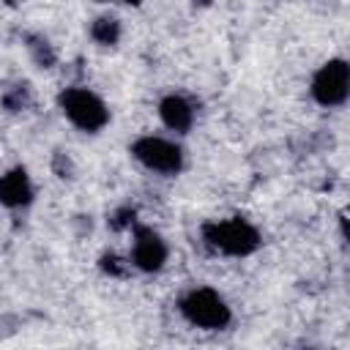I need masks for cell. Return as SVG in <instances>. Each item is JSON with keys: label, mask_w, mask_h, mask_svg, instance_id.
Instances as JSON below:
<instances>
[{"label": "cell", "mask_w": 350, "mask_h": 350, "mask_svg": "<svg viewBox=\"0 0 350 350\" xmlns=\"http://www.w3.org/2000/svg\"><path fill=\"white\" fill-rule=\"evenodd\" d=\"M200 232H202L205 246L213 249L216 254H224V257H249L262 243L260 230L241 216L205 221Z\"/></svg>", "instance_id": "obj_1"}, {"label": "cell", "mask_w": 350, "mask_h": 350, "mask_svg": "<svg viewBox=\"0 0 350 350\" xmlns=\"http://www.w3.org/2000/svg\"><path fill=\"white\" fill-rule=\"evenodd\" d=\"M178 312L183 314V320L189 325L202 328V331H221L232 320V309H230L227 298L219 290L205 287V284L186 290L178 301Z\"/></svg>", "instance_id": "obj_2"}, {"label": "cell", "mask_w": 350, "mask_h": 350, "mask_svg": "<svg viewBox=\"0 0 350 350\" xmlns=\"http://www.w3.org/2000/svg\"><path fill=\"white\" fill-rule=\"evenodd\" d=\"M57 107L63 112V118L85 131V134H98L107 123H109V107L107 101L93 93L90 88H79V85H71V88H63L57 93Z\"/></svg>", "instance_id": "obj_3"}, {"label": "cell", "mask_w": 350, "mask_h": 350, "mask_svg": "<svg viewBox=\"0 0 350 350\" xmlns=\"http://www.w3.org/2000/svg\"><path fill=\"white\" fill-rule=\"evenodd\" d=\"M129 153L148 170L159 175H178L186 164V153L175 139L159 137V134H142L131 142Z\"/></svg>", "instance_id": "obj_4"}, {"label": "cell", "mask_w": 350, "mask_h": 350, "mask_svg": "<svg viewBox=\"0 0 350 350\" xmlns=\"http://www.w3.org/2000/svg\"><path fill=\"white\" fill-rule=\"evenodd\" d=\"M309 93L320 107H342L347 101V93H350V66H347V60H342V57L325 60L314 71Z\"/></svg>", "instance_id": "obj_5"}, {"label": "cell", "mask_w": 350, "mask_h": 350, "mask_svg": "<svg viewBox=\"0 0 350 350\" xmlns=\"http://www.w3.org/2000/svg\"><path fill=\"white\" fill-rule=\"evenodd\" d=\"M170 260V246L161 238V232H156L148 224H134L131 227V252H129V262L131 268L142 271V273H159Z\"/></svg>", "instance_id": "obj_6"}, {"label": "cell", "mask_w": 350, "mask_h": 350, "mask_svg": "<svg viewBox=\"0 0 350 350\" xmlns=\"http://www.w3.org/2000/svg\"><path fill=\"white\" fill-rule=\"evenodd\" d=\"M36 200V186L25 167H11L0 175V205L19 211Z\"/></svg>", "instance_id": "obj_7"}, {"label": "cell", "mask_w": 350, "mask_h": 350, "mask_svg": "<svg viewBox=\"0 0 350 350\" xmlns=\"http://www.w3.org/2000/svg\"><path fill=\"white\" fill-rule=\"evenodd\" d=\"M159 120L175 131V134H186L194 126V104L180 96V93H167L159 101Z\"/></svg>", "instance_id": "obj_8"}, {"label": "cell", "mask_w": 350, "mask_h": 350, "mask_svg": "<svg viewBox=\"0 0 350 350\" xmlns=\"http://www.w3.org/2000/svg\"><path fill=\"white\" fill-rule=\"evenodd\" d=\"M120 19L115 14H101L90 22V38L98 44V46H115L120 41Z\"/></svg>", "instance_id": "obj_9"}, {"label": "cell", "mask_w": 350, "mask_h": 350, "mask_svg": "<svg viewBox=\"0 0 350 350\" xmlns=\"http://www.w3.org/2000/svg\"><path fill=\"white\" fill-rule=\"evenodd\" d=\"M30 104V88L27 85H16V88H11L5 96H3V107L8 109V112H19V109H25Z\"/></svg>", "instance_id": "obj_10"}, {"label": "cell", "mask_w": 350, "mask_h": 350, "mask_svg": "<svg viewBox=\"0 0 350 350\" xmlns=\"http://www.w3.org/2000/svg\"><path fill=\"white\" fill-rule=\"evenodd\" d=\"M98 268L104 273H109V276H126V271L131 268V262L123 260V257H118V254H101L98 257Z\"/></svg>", "instance_id": "obj_11"}, {"label": "cell", "mask_w": 350, "mask_h": 350, "mask_svg": "<svg viewBox=\"0 0 350 350\" xmlns=\"http://www.w3.org/2000/svg\"><path fill=\"white\" fill-rule=\"evenodd\" d=\"M112 230H131L134 224H137V213H134V208H123V211H118L115 216H112Z\"/></svg>", "instance_id": "obj_12"}, {"label": "cell", "mask_w": 350, "mask_h": 350, "mask_svg": "<svg viewBox=\"0 0 350 350\" xmlns=\"http://www.w3.org/2000/svg\"><path fill=\"white\" fill-rule=\"evenodd\" d=\"M115 3H123V5H139L142 0H115Z\"/></svg>", "instance_id": "obj_13"}]
</instances>
